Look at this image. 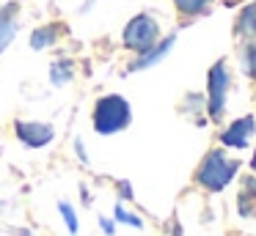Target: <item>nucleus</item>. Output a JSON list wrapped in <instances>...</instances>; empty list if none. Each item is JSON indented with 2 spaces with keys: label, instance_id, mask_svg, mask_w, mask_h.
Returning <instances> with one entry per match:
<instances>
[{
  "label": "nucleus",
  "instance_id": "obj_1",
  "mask_svg": "<svg viewBox=\"0 0 256 236\" xmlns=\"http://www.w3.org/2000/svg\"><path fill=\"white\" fill-rule=\"evenodd\" d=\"M237 168H240L237 159L226 157V151L215 148V151H210L204 157L198 173H196V181H198L204 190H210V192H220L223 187L237 176Z\"/></svg>",
  "mask_w": 256,
  "mask_h": 236
},
{
  "label": "nucleus",
  "instance_id": "obj_2",
  "mask_svg": "<svg viewBox=\"0 0 256 236\" xmlns=\"http://www.w3.org/2000/svg\"><path fill=\"white\" fill-rule=\"evenodd\" d=\"M130 104L124 96L110 93V96H102L94 104V129L100 135H116V132L127 129L130 124Z\"/></svg>",
  "mask_w": 256,
  "mask_h": 236
},
{
  "label": "nucleus",
  "instance_id": "obj_3",
  "mask_svg": "<svg viewBox=\"0 0 256 236\" xmlns=\"http://www.w3.org/2000/svg\"><path fill=\"white\" fill-rule=\"evenodd\" d=\"M157 41H160V25L149 14H138L124 27V47L135 49V52H146Z\"/></svg>",
  "mask_w": 256,
  "mask_h": 236
},
{
  "label": "nucleus",
  "instance_id": "obj_4",
  "mask_svg": "<svg viewBox=\"0 0 256 236\" xmlns=\"http://www.w3.org/2000/svg\"><path fill=\"white\" fill-rule=\"evenodd\" d=\"M228 85H232V80H228V66H226V60H218L210 69V82H206V88H210V115L212 118H220L223 115Z\"/></svg>",
  "mask_w": 256,
  "mask_h": 236
},
{
  "label": "nucleus",
  "instance_id": "obj_5",
  "mask_svg": "<svg viewBox=\"0 0 256 236\" xmlns=\"http://www.w3.org/2000/svg\"><path fill=\"white\" fill-rule=\"evenodd\" d=\"M14 132H17V137L25 143V146H30V148H42V146H47V143L56 137L52 126L39 124V121H17Z\"/></svg>",
  "mask_w": 256,
  "mask_h": 236
},
{
  "label": "nucleus",
  "instance_id": "obj_6",
  "mask_svg": "<svg viewBox=\"0 0 256 236\" xmlns=\"http://www.w3.org/2000/svg\"><path fill=\"white\" fill-rule=\"evenodd\" d=\"M254 132H256L254 115H245V118H237L226 132H223L220 140H223V146H228V148H245L248 140L254 137Z\"/></svg>",
  "mask_w": 256,
  "mask_h": 236
},
{
  "label": "nucleus",
  "instance_id": "obj_7",
  "mask_svg": "<svg viewBox=\"0 0 256 236\" xmlns=\"http://www.w3.org/2000/svg\"><path fill=\"white\" fill-rule=\"evenodd\" d=\"M171 47H174V36H168L162 44H154V47H149L146 52H140L144 58H138L132 66H130V69L135 71V69H146V66L157 63V60H162V58H166V55H168V49H171Z\"/></svg>",
  "mask_w": 256,
  "mask_h": 236
},
{
  "label": "nucleus",
  "instance_id": "obj_8",
  "mask_svg": "<svg viewBox=\"0 0 256 236\" xmlns=\"http://www.w3.org/2000/svg\"><path fill=\"white\" fill-rule=\"evenodd\" d=\"M17 36V16L12 14V8H0V52L8 47Z\"/></svg>",
  "mask_w": 256,
  "mask_h": 236
},
{
  "label": "nucleus",
  "instance_id": "obj_9",
  "mask_svg": "<svg viewBox=\"0 0 256 236\" xmlns=\"http://www.w3.org/2000/svg\"><path fill=\"white\" fill-rule=\"evenodd\" d=\"M240 214L242 217H256V179H248L240 192Z\"/></svg>",
  "mask_w": 256,
  "mask_h": 236
},
{
  "label": "nucleus",
  "instance_id": "obj_10",
  "mask_svg": "<svg viewBox=\"0 0 256 236\" xmlns=\"http://www.w3.org/2000/svg\"><path fill=\"white\" fill-rule=\"evenodd\" d=\"M58 33H61V27H58V25H47V27H39V30L34 33V38H30V44H34V49H44V47H52V44L58 41Z\"/></svg>",
  "mask_w": 256,
  "mask_h": 236
},
{
  "label": "nucleus",
  "instance_id": "obj_11",
  "mask_svg": "<svg viewBox=\"0 0 256 236\" xmlns=\"http://www.w3.org/2000/svg\"><path fill=\"white\" fill-rule=\"evenodd\" d=\"M237 33H242V36H254L256 33V5H245L242 14H240L237 19Z\"/></svg>",
  "mask_w": 256,
  "mask_h": 236
},
{
  "label": "nucleus",
  "instance_id": "obj_12",
  "mask_svg": "<svg viewBox=\"0 0 256 236\" xmlns=\"http://www.w3.org/2000/svg\"><path fill=\"white\" fill-rule=\"evenodd\" d=\"M174 3H176V8L182 11V14L196 16V14H201L204 8H210L212 0H174Z\"/></svg>",
  "mask_w": 256,
  "mask_h": 236
},
{
  "label": "nucleus",
  "instance_id": "obj_13",
  "mask_svg": "<svg viewBox=\"0 0 256 236\" xmlns=\"http://www.w3.org/2000/svg\"><path fill=\"white\" fill-rule=\"evenodd\" d=\"M242 71L248 77H256V47L254 44H248L242 49Z\"/></svg>",
  "mask_w": 256,
  "mask_h": 236
},
{
  "label": "nucleus",
  "instance_id": "obj_14",
  "mask_svg": "<svg viewBox=\"0 0 256 236\" xmlns=\"http://www.w3.org/2000/svg\"><path fill=\"white\" fill-rule=\"evenodd\" d=\"M50 74H52V82H56V85H64V82L72 77V63H66V60H64V63H56Z\"/></svg>",
  "mask_w": 256,
  "mask_h": 236
},
{
  "label": "nucleus",
  "instance_id": "obj_15",
  "mask_svg": "<svg viewBox=\"0 0 256 236\" xmlns=\"http://www.w3.org/2000/svg\"><path fill=\"white\" fill-rule=\"evenodd\" d=\"M61 214H64V220H66L69 231H72V234H78V217H74V212L69 209V203H61Z\"/></svg>",
  "mask_w": 256,
  "mask_h": 236
},
{
  "label": "nucleus",
  "instance_id": "obj_16",
  "mask_svg": "<svg viewBox=\"0 0 256 236\" xmlns=\"http://www.w3.org/2000/svg\"><path fill=\"white\" fill-rule=\"evenodd\" d=\"M113 217H116V220H122V223L138 225V228H140V225H144V223H140V217H132V214H127V212H124L122 206H116V212H113Z\"/></svg>",
  "mask_w": 256,
  "mask_h": 236
},
{
  "label": "nucleus",
  "instance_id": "obj_17",
  "mask_svg": "<svg viewBox=\"0 0 256 236\" xmlns=\"http://www.w3.org/2000/svg\"><path fill=\"white\" fill-rule=\"evenodd\" d=\"M250 168H254V173H256V151H254V159H250Z\"/></svg>",
  "mask_w": 256,
  "mask_h": 236
}]
</instances>
